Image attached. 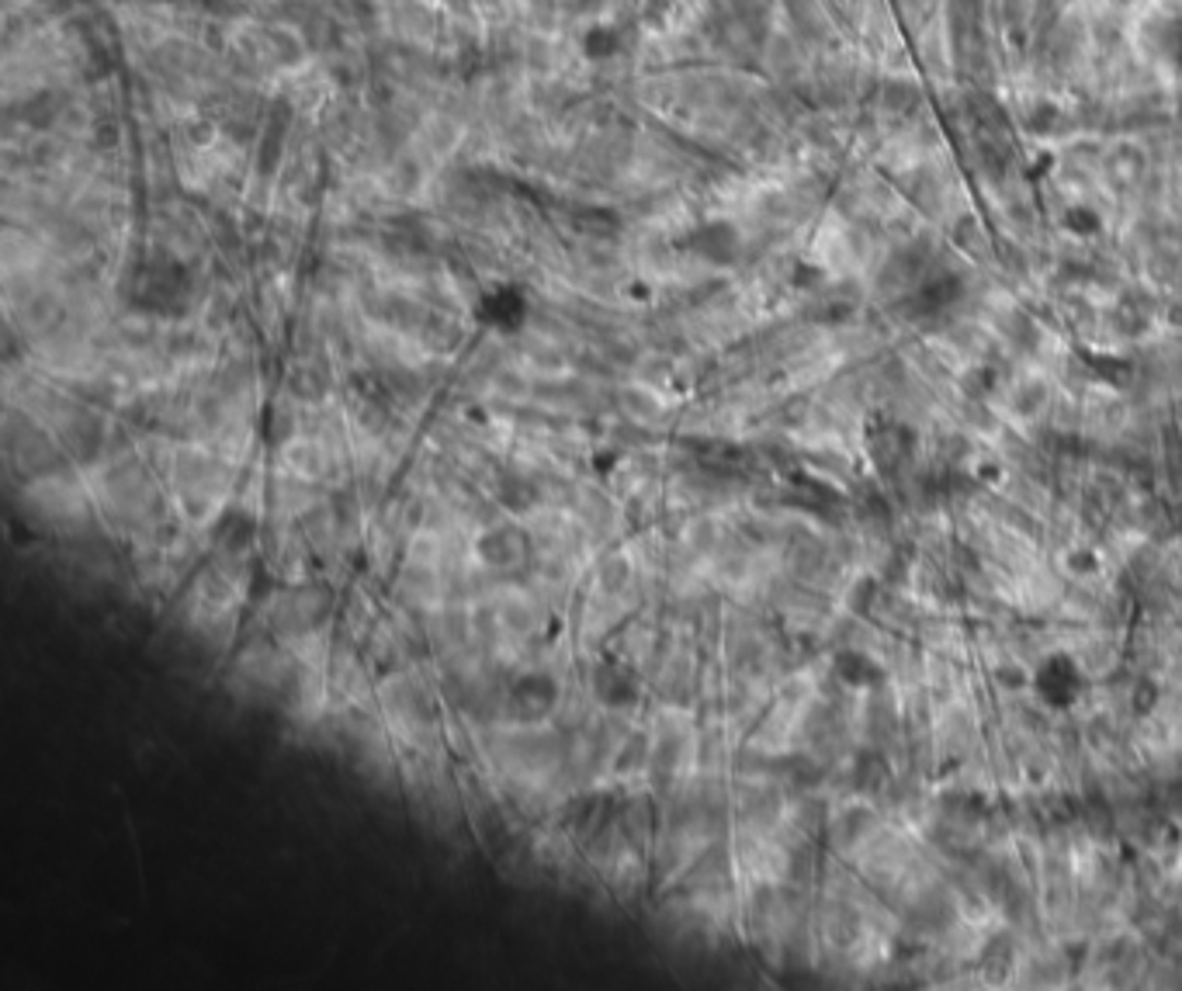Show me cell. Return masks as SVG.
<instances>
[{"label": "cell", "mask_w": 1182, "mask_h": 991, "mask_svg": "<svg viewBox=\"0 0 1182 991\" xmlns=\"http://www.w3.org/2000/svg\"><path fill=\"white\" fill-rule=\"evenodd\" d=\"M260 28H264V42H268V60L281 69V74H295L298 66H306L309 46H306L303 28L292 22H271Z\"/></svg>", "instance_id": "obj_2"}, {"label": "cell", "mask_w": 1182, "mask_h": 991, "mask_svg": "<svg viewBox=\"0 0 1182 991\" xmlns=\"http://www.w3.org/2000/svg\"><path fill=\"white\" fill-rule=\"evenodd\" d=\"M184 143L195 153H211L222 143V129L211 118H191L184 126Z\"/></svg>", "instance_id": "obj_9"}, {"label": "cell", "mask_w": 1182, "mask_h": 991, "mask_svg": "<svg viewBox=\"0 0 1182 991\" xmlns=\"http://www.w3.org/2000/svg\"><path fill=\"white\" fill-rule=\"evenodd\" d=\"M1033 690L1048 707H1054V711H1065V707H1071L1075 700L1082 697L1085 677H1082V669L1075 666L1071 656H1065V652H1054V656H1048L1044 662H1040L1037 677H1033Z\"/></svg>", "instance_id": "obj_1"}, {"label": "cell", "mask_w": 1182, "mask_h": 991, "mask_svg": "<svg viewBox=\"0 0 1182 991\" xmlns=\"http://www.w3.org/2000/svg\"><path fill=\"white\" fill-rule=\"evenodd\" d=\"M909 430H902V427H885V430H877L874 437H871V458H874V465H877V472H885V475H891L898 465H902L905 462V458H909Z\"/></svg>", "instance_id": "obj_6"}, {"label": "cell", "mask_w": 1182, "mask_h": 991, "mask_svg": "<svg viewBox=\"0 0 1182 991\" xmlns=\"http://www.w3.org/2000/svg\"><path fill=\"white\" fill-rule=\"evenodd\" d=\"M497 496H500V503H503L506 510H514V513L531 510V506L538 503V489H535L531 482H527V479H521V475H506V479H500Z\"/></svg>", "instance_id": "obj_8"}, {"label": "cell", "mask_w": 1182, "mask_h": 991, "mask_svg": "<svg viewBox=\"0 0 1182 991\" xmlns=\"http://www.w3.org/2000/svg\"><path fill=\"white\" fill-rule=\"evenodd\" d=\"M555 697H558L555 680L544 677V672H531V677L517 680V686L510 690V707H514V715L521 721H538L555 707Z\"/></svg>", "instance_id": "obj_3"}, {"label": "cell", "mask_w": 1182, "mask_h": 991, "mask_svg": "<svg viewBox=\"0 0 1182 991\" xmlns=\"http://www.w3.org/2000/svg\"><path fill=\"white\" fill-rule=\"evenodd\" d=\"M475 552H479V558L486 565H492V569H510V565H521L524 562V555H527V538L521 535L517 527H497V530H489V535L479 538Z\"/></svg>", "instance_id": "obj_4"}, {"label": "cell", "mask_w": 1182, "mask_h": 991, "mask_svg": "<svg viewBox=\"0 0 1182 991\" xmlns=\"http://www.w3.org/2000/svg\"><path fill=\"white\" fill-rule=\"evenodd\" d=\"M625 402H628V410H631V413H639V416H652V396H648V392H634V388H628V392H625Z\"/></svg>", "instance_id": "obj_11"}, {"label": "cell", "mask_w": 1182, "mask_h": 991, "mask_svg": "<svg viewBox=\"0 0 1182 991\" xmlns=\"http://www.w3.org/2000/svg\"><path fill=\"white\" fill-rule=\"evenodd\" d=\"M596 694L611 707H628L639 700V683H634L631 672L621 669H600L596 672Z\"/></svg>", "instance_id": "obj_7"}, {"label": "cell", "mask_w": 1182, "mask_h": 991, "mask_svg": "<svg viewBox=\"0 0 1182 991\" xmlns=\"http://www.w3.org/2000/svg\"><path fill=\"white\" fill-rule=\"evenodd\" d=\"M420 181H423V167H420L416 160H396V167H393V188H396L399 194L416 191V188H420Z\"/></svg>", "instance_id": "obj_10"}, {"label": "cell", "mask_w": 1182, "mask_h": 991, "mask_svg": "<svg viewBox=\"0 0 1182 991\" xmlns=\"http://www.w3.org/2000/svg\"><path fill=\"white\" fill-rule=\"evenodd\" d=\"M833 672H836V680H843L846 686H857V690L877 686L881 680H885V669H881V662H874L868 652H860V648L839 652L836 662H833Z\"/></svg>", "instance_id": "obj_5"}, {"label": "cell", "mask_w": 1182, "mask_h": 991, "mask_svg": "<svg viewBox=\"0 0 1182 991\" xmlns=\"http://www.w3.org/2000/svg\"><path fill=\"white\" fill-rule=\"evenodd\" d=\"M1068 569L1071 572H1096L1100 562H1096V555H1092V552H1079V555L1068 558Z\"/></svg>", "instance_id": "obj_12"}]
</instances>
